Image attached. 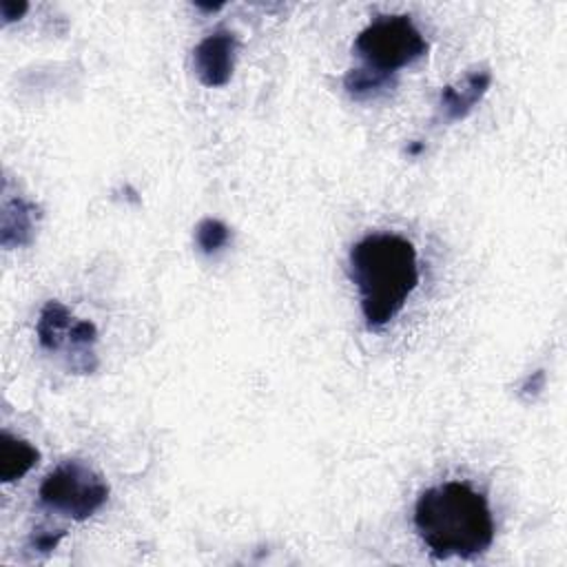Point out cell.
<instances>
[{"label": "cell", "instance_id": "277c9868", "mask_svg": "<svg viewBox=\"0 0 567 567\" xmlns=\"http://www.w3.org/2000/svg\"><path fill=\"white\" fill-rule=\"evenodd\" d=\"M40 503L73 520H86L109 498V483L91 465L69 458L53 467L40 489Z\"/></svg>", "mask_w": 567, "mask_h": 567}, {"label": "cell", "instance_id": "30bf717a", "mask_svg": "<svg viewBox=\"0 0 567 567\" xmlns=\"http://www.w3.org/2000/svg\"><path fill=\"white\" fill-rule=\"evenodd\" d=\"M390 82L388 75H381L368 66H359V69H350L343 78V86L352 97H368L374 95L377 91L385 89Z\"/></svg>", "mask_w": 567, "mask_h": 567}, {"label": "cell", "instance_id": "5b68a950", "mask_svg": "<svg viewBox=\"0 0 567 567\" xmlns=\"http://www.w3.org/2000/svg\"><path fill=\"white\" fill-rule=\"evenodd\" d=\"M38 341L49 352L64 350L71 359L73 372H93L97 368L93 346L97 341V330L91 321L75 319L71 310L60 301H47L40 310L35 323Z\"/></svg>", "mask_w": 567, "mask_h": 567}, {"label": "cell", "instance_id": "8fae6325", "mask_svg": "<svg viewBox=\"0 0 567 567\" xmlns=\"http://www.w3.org/2000/svg\"><path fill=\"white\" fill-rule=\"evenodd\" d=\"M228 239H230V228L221 219L206 217L195 228V241H197L199 250L206 255H213L219 248H224L228 244Z\"/></svg>", "mask_w": 567, "mask_h": 567}, {"label": "cell", "instance_id": "3957f363", "mask_svg": "<svg viewBox=\"0 0 567 567\" xmlns=\"http://www.w3.org/2000/svg\"><path fill=\"white\" fill-rule=\"evenodd\" d=\"M354 51L368 69L390 78L394 71L423 58L427 53V40L410 16L390 13L377 16L359 31L354 38Z\"/></svg>", "mask_w": 567, "mask_h": 567}, {"label": "cell", "instance_id": "7a4b0ae2", "mask_svg": "<svg viewBox=\"0 0 567 567\" xmlns=\"http://www.w3.org/2000/svg\"><path fill=\"white\" fill-rule=\"evenodd\" d=\"M348 270L370 328L394 319L419 284L414 244L394 233H372L359 239L348 252Z\"/></svg>", "mask_w": 567, "mask_h": 567}, {"label": "cell", "instance_id": "6da1fadb", "mask_svg": "<svg viewBox=\"0 0 567 567\" xmlns=\"http://www.w3.org/2000/svg\"><path fill=\"white\" fill-rule=\"evenodd\" d=\"M414 527L439 560L472 558L489 549L494 518L487 498L461 481L427 487L414 505Z\"/></svg>", "mask_w": 567, "mask_h": 567}, {"label": "cell", "instance_id": "5bb4252c", "mask_svg": "<svg viewBox=\"0 0 567 567\" xmlns=\"http://www.w3.org/2000/svg\"><path fill=\"white\" fill-rule=\"evenodd\" d=\"M197 7L204 9V11H217V9H221V4H202V2H197Z\"/></svg>", "mask_w": 567, "mask_h": 567}, {"label": "cell", "instance_id": "52a82bcc", "mask_svg": "<svg viewBox=\"0 0 567 567\" xmlns=\"http://www.w3.org/2000/svg\"><path fill=\"white\" fill-rule=\"evenodd\" d=\"M492 84L489 69H474L467 71L458 82L445 84L441 91V109L445 120L456 122L472 113V109L483 100Z\"/></svg>", "mask_w": 567, "mask_h": 567}, {"label": "cell", "instance_id": "7c38bea8", "mask_svg": "<svg viewBox=\"0 0 567 567\" xmlns=\"http://www.w3.org/2000/svg\"><path fill=\"white\" fill-rule=\"evenodd\" d=\"M62 536H64V529H58L55 534H51V532H35L33 538H31V549L47 554V551H51V549L58 547V543H60Z\"/></svg>", "mask_w": 567, "mask_h": 567}, {"label": "cell", "instance_id": "9c48e42d", "mask_svg": "<svg viewBox=\"0 0 567 567\" xmlns=\"http://www.w3.org/2000/svg\"><path fill=\"white\" fill-rule=\"evenodd\" d=\"M38 461H40L38 447L2 430L0 434V481L2 483L20 481L27 472H31L38 465Z\"/></svg>", "mask_w": 567, "mask_h": 567}, {"label": "cell", "instance_id": "ba28073f", "mask_svg": "<svg viewBox=\"0 0 567 567\" xmlns=\"http://www.w3.org/2000/svg\"><path fill=\"white\" fill-rule=\"evenodd\" d=\"M38 206L22 197H4L0 213V244L4 248L29 246L35 235Z\"/></svg>", "mask_w": 567, "mask_h": 567}, {"label": "cell", "instance_id": "9a60e30c", "mask_svg": "<svg viewBox=\"0 0 567 567\" xmlns=\"http://www.w3.org/2000/svg\"><path fill=\"white\" fill-rule=\"evenodd\" d=\"M419 151H423V144H410V146H408V153H410V155H416Z\"/></svg>", "mask_w": 567, "mask_h": 567}, {"label": "cell", "instance_id": "8992f818", "mask_svg": "<svg viewBox=\"0 0 567 567\" xmlns=\"http://www.w3.org/2000/svg\"><path fill=\"white\" fill-rule=\"evenodd\" d=\"M237 58V38L233 31L217 29L193 49V69L199 82L208 89L228 84L235 71Z\"/></svg>", "mask_w": 567, "mask_h": 567}, {"label": "cell", "instance_id": "4fadbf2b", "mask_svg": "<svg viewBox=\"0 0 567 567\" xmlns=\"http://www.w3.org/2000/svg\"><path fill=\"white\" fill-rule=\"evenodd\" d=\"M29 4L24 0L16 2V0H0V16L4 22H13V20H20L24 13H27Z\"/></svg>", "mask_w": 567, "mask_h": 567}]
</instances>
